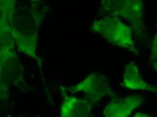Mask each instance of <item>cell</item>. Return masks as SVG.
I'll return each mask as SVG.
<instances>
[{"instance_id": "cell-1", "label": "cell", "mask_w": 157, "mask_h": 117, "mask_svg": "<svg viewBox=\"0 0 157 117\" xmlns=\"http://www.w3.org/2000/svg\"><path fill=\"white\" fill-rule=\"evenodd\" d=\"M91 29L119 47L135 50L131 28L119 18L106 16L97 20Z\"/></svg>"}, {"instance_id": "cell-2", "label": "cell", "mask_w": 157, "mask_h": 117, "mask_svg": "<svg viewBox=\"0 0 157 117\" xmlns=\"http://www.w3.org/2000/svg\"><path fill=\"white\" fill-rule=\"evenodd\" d=\"M101 7L107 16L125 19L137 30L142 26L143 0H101Z\"/></svg>"}, {"instance_id": "cell-3", "label": "cell", "mask_w": 157, "mask_h": 117, "mask_svg": "<svg viewBox=\"0 0 157 117\" xmlns=\"http://www.w3.org/2000/svg\"><path fill=\"white\" fill-rule=\"evenodd\" d=\"M143 102L142 96L137 95L113 99L105 107L103 114L107 117H127Z\"/></svg>"}, {"instance_id": "cell-4", "label": "cell", "mask_w": 157, "mask_h": 117, "mask_svg": "<svg viewBox=\"0 0 157 117\" xmlns=\"http://www.w3.org/2000/svg\"><path fill=\"white\" fill-rule=\"evenodd\" d=\"M75 91H85L99 96L113 95L109 80L102 75L94 73L75 86Z\"/></svg>"}, {"instance_id": "cell-5", "label": "cell", "mask_w": 157, "mask_h": 117, "mask_svg": "<svg viewBox=\"0 0 157 117\" xmlns=\"http://www.w3.org/2000/svg\"><path fill=\"white\" fill-rule=\"evenodd\" d=\"M123 84L124 86L133 90L156 91L157 88L144 81L136 64L129 63L125 66L123 74Z\"/></svg>"}, {"instance_id": "cell-6", "label": "cell", "mask_w": 157, "mask_h": 117, "mask_svg": "<svg viewBox=\"0 0 157 117\" xmlns=\"http://www.w3.org/2000/svg\"><path fill=\"white\" fill-rule=\"evenodd\" d=\"M67 115L68 117H89L90 115L91 108L86 101L71 98L64 105Z\"/></svg>"}, {"instance_id": "cell-7", "label": "cell", "mask_w": 157, "mask_h": 117, "mask_svg": "<svg viewBox=\"0 0 157 117\" xmlns=\"http://www.w3.org/2000/svg\"><path fill=\"white\" fill-rule=\"evenodd\" d=\"M157 58V34L155 36L153 42L151 50V60H154Z\"/></svg>"}, {"instance_id": "cell-8", "label": "cell", "mask_w": 157, "mask_h": 117, "mask_svg": "<svg viewBox=\"0 0 157 117\" xmlns=\"http://www.w3.org/2000/svg\"><path fill=\"white\" fill-rule=\"evenodd\" d=\"M150 116L146 114H143V113H138L135 115L134 117H150Z\"/></svg>"}, {"instance_id": "cell-9", "label": "cell", "mask_w": 157, "mask_h": 117, "mask_svg": "<svg viewBox=\"0 0 157 117\" xmlns=\"http://www.w3.org/2000/svg\"><path fill=\"white\" fill-rule=\"evenodd\" d=\"M153 67L155 68L156 70L157 71V61L153 63Z\"/></svg>"}, {"instance_id": "cell-10", "label": "cell", "mask_w": 157, "mask_h": 117, "mask_svg": "<svg viewBox=\"0 0 157 117\" xmlns=\"http://www.w3.org/2000/svg\"><path fill=\"white\" fill-rule=\"evenodd\" d=\"M31 1H37V0H31Z\"/></svg>"}]
</instances>
